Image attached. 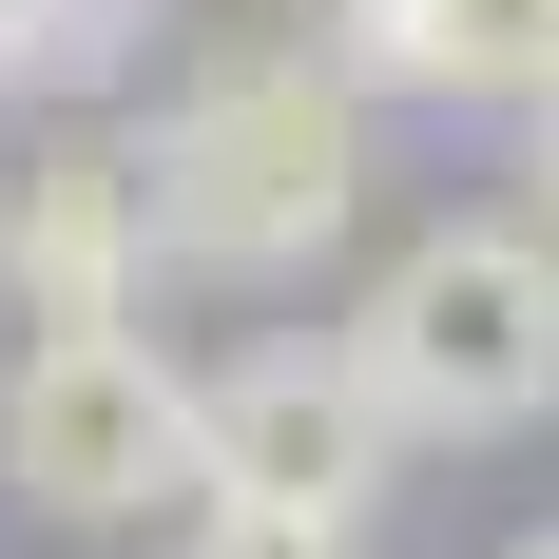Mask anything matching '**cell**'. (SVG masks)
<instances>
[{
	"instance_id": "1",
	"label": "cell",
	"mask_w": 559,
	"mask_h": 559,
	"mask_svg": "<svg viewBox=\"0 0 559 559\" xmlns=\"http://www.w3.org/2000/svg\"><path fill=\"white\" fill-rule=\"evenodd\" d=\"M135 193H155V271L193 289H289L367 213V97L309 39H231L135 116Z\"/></svg>"
},
{
	"instance_id": "2",
	"label": "cell",
	"mask_w": 559,
	"mask_h": 559,
	"mask_svg": "<svg viewBox=\"0 0 559 559\" xmlns=\"http://www.w3.org/2000/svg\"><path fill=\"white\" fill-rule=\"evenodd\" d=\"M347 367L405 444H521L559 425V231L540 213H444L405 231L367 309H347Z\"/></svg>"
},
{
	"instance_id": "3",
	"label": "cell",
	"mask_w": 559,
	"mask_h": 559,
	"mask_svg": "<svg viewBox=\"0 0 559 559\" xmlns=\"http://www.w3.org/2000/svg\"><path fill=\"white\" fill-rule=\"evenodd\" d=\"M0 483L39 521L193 502V367L155 329H20V367H0Z\"/></svg>"
},
{
	"instance_id": "4",
	"label": "cell",
	"mask_w": 559,
	"mask_h": 559,
	"mask_svg": "<svg viewBox=\"0 0 559 559\" xmlns=\"http://www.w3.org/2000/svg\"><path fill=\"white\" fill-rule=\"evenodd\" d=\"M405 483V425L367 405L347 329H251L231 367H193V502H271V521H367Z\"/></svg>"
},
{
	"instance_id": "5",
	"label": "cell",
	"mask_w": 559,
	"mask_h": 559,
	"mask_svg": "<svg viewBox=\"0 0 559 559\" xmlns=\"http://www.w3.org/2000/svg\"><path fill=\"white\" fill-rule=\"evenodd\" d=\"M0 309H20V329H155L135 135H39V155L0 174Z\"/></svg>"
},
{
	"instance_id": "6",
	"label": "cell",
	"mask_w": 559,
	"mask_h": 559,
	"mask_svg": "<svg viewBox=\"0 0 559 559\" xmlns=\"http://www.w3.org/2000/svg\"><path fill=\"white\" fill-rule=\"evenodd\" d=\"M347 97H463V116H540L559 97V0H329Z\"/></svg>"
},
{
	"instance_id": "7",
	"label": "cell",
	"mask_w": 559,
	"mask_h": 559,
	"mask_svg": "<svg viewBox=\"0 0 559 559\" xmlns=\"http://www.w3.org/2000/svg\"><path fill=\"white\" fill-rule=\"evenodd\" d=\"M155 58V0H0V97H116Z\"/></svg>"
},
{
	"instance_id": "8",
	"label": "cell",
	"mask_w": 559,
	"mask_h": 559,
	"mask_svg": "<svg viewBox=\"0 0 559 559\" xmlns=\"http://www.w3.org/2000/svg\"><path fill=\"white\" fill-rule=\"evenodd\" d=\"M193 559H367V521H271V502H193Z\"/></svg>"
},
{
	"instance_id": "9",
	"label": "cell",
	"mask_w": 559,
	"mask_h": 559,
	"mask_svg": "<svg viewBox=\"0 0 559 559\" xmlns=\"http://www.w3.org/2000/svg\"><path fill=\"white\" fill-rule=\"evenodd\" d=\"M521 213H540V231H559V97H540V116H521Z\"/></svg>"
},
{
	"instance_id": "10",
	"label": "cell",
	"mask_w": 559,
	"mask_h": 559,
	"mask_svg": "<svg viewBox=\"0 0 559 559\" xmlns=\"http://www.w3.org/2000/svg\"><path fill=\"white\" fill-rule=\"evenodd\" d=\"M483 559H559V521H521V540H483Z\"/></svg>"
},
{
	"instance_id": "11",
	"label": "cell",
	"mask_w": 559,
	"mask_h": 559,
	"mask_svg": "<svg viewBox=\"0 0 559 559\" xmlns=\"http://www.w3.org/2000/svg\"><path fill=\"white\" fill-rule=\"evenodd\" d=\"M309 20H329V0H309Z\"/></svg>"
}]
</instances>
